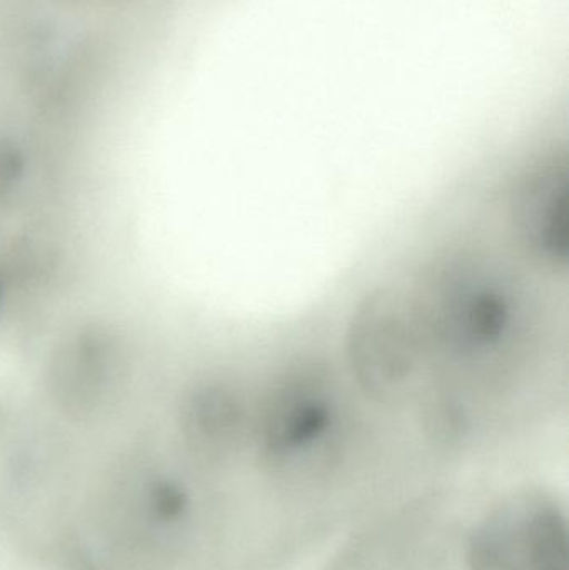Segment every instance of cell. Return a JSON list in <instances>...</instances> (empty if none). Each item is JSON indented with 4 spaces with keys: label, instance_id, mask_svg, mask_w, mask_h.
I'll return each mask as SVG.
<instances>
[{
    "label": "cell",
    "instance_id": "2",
    "mask_svg": "<svg viewBox=\"0 0 569 570\" xmlns=\"http://www.w3.org/2000/svg\"><path fill=\"white\" fill-rule=\"evenodd\" d=\"M341 372L317 354H296L254 394L253 445L277 471L326 468L350 431L351 402Z\"/></svg>",
    "mask_w": 569,
    "mask_h": 570
},
{
    "label": "cell",
    "instance_id": "3",
    "mask_svg": "<svg viewBox=\"0 0 569 570\" xmlns=\"http://www.w3.org/2000/svg\"><path fill=\"white\" fill-rule=\"evenodd\" d=\"M344 368L371 404L401 405L423 391L430 364L408 291L377 287L357 304L344 335Z\"/></svg>",
    "mask_w": 569,
    "mask_h": 570
},
{
    "label": "cell",
    "instance_id": "5",
    "mask_svg": "<svg viewBox=\"0 0 569 570\" xmlns=\"http://www.w3.org/2000/svg\"><path fill=\"white\" fill-rule=\"evenodd\" d=\"M471 570H568L567 524L553 502L524 494L474 532Z\"/></svg>",
    "mask_w": 569,
    "mask_h": 570
},
{
    "label": "cell",
    "instance_id": "1",
    "mask_svg": "<svg viewBox=\"0 0 569 570\" xmlns=\"http://www.w3.org/2000/svg\"><path fill=\"white\" fill-rule=\"evenodd\" d=\"M408 294L430 371L448 381L438 394L464 404L470 392L507 384L527 361L531 322L523 284L481 250L438 254Z\"/></svg>",
    "mask_w": 569,
    "mask_h": 570
},
{
    "label": "cell",
    "instance_id": "4",
    "mask_svg": "<svg viewBox=\"0 0 569 570\" xmlns=\"http://www.w3.org/2000/svg\"><path fill=\"white\" fill-rule=\"evenodd\" d=\"M504 217L518 249L548 271H565L569 250V157L550 137L518 164L504 194Z\"/></svg>",
    "mask_w": 569,
    "mask_h": 570
}]
</instances>
